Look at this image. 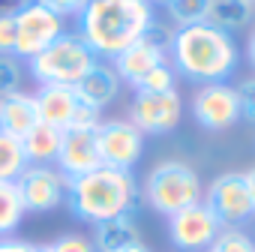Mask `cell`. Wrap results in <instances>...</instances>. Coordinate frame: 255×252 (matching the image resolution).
Here are the masks:
<instances>
[{"label": "cell", "mask_w": 255, "mask_h": 252, "mask_svg": "<svg viewBox=\"0 0 255 252\" xmlns=\"http://www.w3.org/2000/svg\"><path fill=\"white\" fill-rule=\"evenodd\" d=\"M63 33H66L63 15L42 6L39 0H24L21 9L15 12V57L33 60L39 51H45Z\"/></svg>", "instance_id": "obj_7"}, {"label": "cell", "mask_w": 255, "mask_h": 252, "mask_svg": "<svg viewBox=\"0 0 255 252\" xmlns=\"http://www.w3.org/2000/svg\"><path fill=\"white\" fill-rule=\"evenodd\" d=\"M120 87H123V81H120L117 69H114L111 63H99V60H96V63L84 72V78L75 84V93L81 96V102H87L90 108L102 111V108H108V105L120 96Z\"/></svg>", "instance_id": "obj_16"}, {"label": "cell", "mask_w": 255, "mask_h": 252, "mask_svg": "<svg viewBox=\"0 0 255 252\" xmlns=\"http://www.w3.org/2000/svg\"><path fill=\"white\" fill-rule=\"evenodd\" d=\"M96 147H99L102 165L117 168V171H132L144 153V135L129 120H120V117L117 120H99Z\"/></svg>", "instance_id": "obj_10"}, {"label": "cell", "mask_w": 255, "mask_h": 252, "mask_svg": "<svg viewBox=\"0 0 255 252\" xmlns=\"http://www.w3.org/2000/svg\"><path fill=\"white\" fill-rule=\"evenodd\" d=\"M48 249L51 252H96V246H93V240L90 237H84V234H60L54 243H48Z\"/></svg>", "instance_id": "obj_27"}, {"label": "cell", "mask_w": 255, "mask_h": 252, "mask_svg": "<svg viewBox=\"0 0 255 252\" xmlns=\"http://www.w3.org/2000/svg\"><path fill=\"white\" fill-rule=\"evenodd\" d=\"M42 6H48V9H54L57 15H81L84 12V6L90 3V0H39Z\"/></svg>", "instance_id": "obj_30"}, {"label": "cell", "mask_w": 255, "mask_h": 252, "mask_svg": "<svg viewBox=\"0 0 255 252\" xmlns=\"http://www.w3.org/2000/svg\"><path fill=\"white\" fill-rule=\"evenodd\" d=\"M168 57H171V66L195 84L225 81L237 69V45L231 33L213 27L210 21L177 27Z\"/></svg>", "instance_id": "obj_3"}, {"label": "cell", "mask_w": 255, "mask_h": 252, "mask_svg": "<svg viewBox=\"0 0 255 252\" xmlns=\"http://www.w3.org/2000/svg\"><path fill=\"white\" fill-rule=\"evenodd\" d=\"M204 204L210 207V213L219 219L222 228H240L246 219L255 216V204L246 189V177L240 171H225L213 177L204 192Z\"/></svg>", "instance_id": "obj_8"}, {"label": "cell", "mask_w": 255, "mask_h": 252, "mask_svg": "<svg viewBox=\"0 0 255 252\" xmlns=\"http://www.w3.org/2000/svg\"><path fill=\"white\" fill-rule=\"evenodd\" d=\"M0 57H15V15H0Z\"/></svg>", "instance_id": "obj_28"}, {"label": "cell", "mask_w": 255, "mask_h": 252, "mask_svg": "<svg viewBox=\"0 0 255 252\" xmlns=\"http://www.w3.org/2000/svg\"><path fill=\"white\" fill-rule=\"evenodd\" d=\"M93 63H96V54L87 48V42L78 33H63L45 51H39L33 60H27L30 75H33V81H39V87L42 84L75 87Z\"/></svg>", "instance_id": "obj_5"}, {"label": "cell", "mask_w": 255, "mask_h": 252, "mask_svg": "<svg viewBox=\"0 0 255 252\" xmlns=\"http://www.w3.org/2000/svg\"><path fill=\"white\" fill-rule=\"evenodd\" d=\"M249 18H252V3H246V0H213L207 21L225 33H234V30H243Z\"/></svg>", "instance_id": "obj_20"}, {"label": "cell", "mask_w": 255, "mask_h": 252, "mask_svg": "<svg viewBox=\"0 0 255 252\" xmlns=\"http://www.w3.org/2000/svg\"><path fill=\"white\" fill-rule=\"evenodd\" d=\"M36 246L21 237H0V252H33Z\"/></svg>", "instance_id": "obj_31"}, {"label": "cell", "mask_w": 255, "mask_h": 252, "mask_svg": "<svg viewBox=\"0 0 255 252\" xmlns=\"http://www.w3.org/2000/svg\"><path fill=\"white\" fill-rule=\"evenodd\" d=\"M36 123H39V111H36L33 93L18 90L0 99V132H6L12 138H24Z\"/></svg>", "instance_id": "obj_17"}, {"label": "cell", "mask_w": 255, "mask_h": 252, "mask_svg": "<svg viewBox=\"0 0 255 252\" xmlns=\"http://www.w3.org/2000/svg\"><path fill=\"white\" fill-rule=\"evenodd\" d=\"M15 186L27 213H48L66 201V177L51 165H27Z\"/></svg>", "instance_id": "obj_13"}, {"label": "cell", "mask_w": 255, "mask_h": 252, "mask_svg": "<svg viewBox=\"0 0 255 252\" xmlns=\"http://www.w3.org/2000/svg\"><path fill=\"white\" fill-rule=\"evenodd\" d=\"M21 78H24V69H21L18 57H0V99L9 93H18Z\"/></svg>", "instance_id": "obj_25"}, {"label": "cell", "mask_w": 255, "mask_h": 252, "mask_svg": "<svg viewBox=\"0 0 255 252\" xmlns=\"http://www.w3.org/2000/svg\"><path fill=\"white\" fill-rule=\"evenodd\" d=\"M207 252H255V240L243 228H222Z\"/></svg>", "instance_id": "obj_24"}, {"label": "cell", "mask_w": 255, "mask_h": 252, "mask_svg": "<svg viewBox=\"0 0 255 252\" xmlns=\"http://www.w3.org/2000/svg\"><path fill=\"white\" fill-rule=\"evenodd\" d=\"M24 213L27 210L21 204L18 186L9 180H0V237H12V231H18Z\"/></svg>", "instance_id": "obj_21"}, {"label": "cell", "mask_w": 255, "mask_h": 252, "mask_svg": "<svg viewBox=\"0 0 255 252\" xmlns=\"http://www.w3.org/2000/svg\"><path fill=\"white\" fill-rule=\"evenodd\" d=\"M60 138H63L60 129H54V126H48V123L39 120L33 129L21 138V147H24L27 162H30V165H51V162L57 159Z\"/></svg>", "instance_id": "obj_19"}, {"label": "cell", "mask_w": 255, "mask_h": 252, "mask_svg": "<svg viewBox=\"0 0 255 252\" xmlns=\"http://www.w3.org/2000/svg\"><path fill=\"white\" fill-rule=\"evenodd\" d=\"M252 240H255V237H252Z\"/></svg>", "instance_id": "obj_39"}, {"label": "cell", "mask_w": 255, "mask_h": 252, "mask_svg": "<svg viewBox=\"0 0 255 252\" xmlns=\"http://www.w3.org/2000/svg\"><path fill=\"white\" fill-rule=\"evenodd\" d=\"M246 54H249V63L255 66V30H252V36H249V48H246Z\"/></svg>", "instance_id": "obj_34"}, {"label": "cell", "mask_w": 255, "mask_h": 252, "mask_svg": "<svg viewBox=\"0 0 255 252\" xmlns=\"http://www.w3.org/2000/svg\"><path fill=\"white\" fill-rule=\"evenodd\" d=\"M153 6L147 0H90L78 15V36L99 57L114 60L153 24Z\"/></svg>", "instance_id": "obj_1"}, {"label": "cell", "mask_w": 255, "mask_h": 252, "mask_svg": "<svg viewBox=\"0 0 255 252\" xmlns=\"http://www.w3.org/2000/svg\"><path fill=\"white\" fill-rule=\"evenodd\" d=\"M24 0H0V15H15Z\"/></svg>", "instance_id": "obj_32"}, {"label": "cell", "mask_w": 255, "mask_h": 252, "mask_svg": "<svg viewBox=\"0 0 255 252\" xmlns=\"http://www.w3.org/2000/svg\"><path fill=\"white\" fill-rule=\"evenodd\" d=\"M27 165H30V162H27V156H24L21 138H12V135H6V132H0V180L15 183Z\"/></svg>", "instance_id": "obj_23"}, {"label": "cell", "mask_w": 255, "mask_h": 252, "mask_svg": "<svg viewBox=\"0 0 255 252\" xmlns=\"http://www.w3.org/2000/svg\"><path fill=\"white\" fill-rule=\"evenodd\" d=\"M246 3H255V0H246Z\"/></svg>", "instance_id": "obj_38"}, {"label": "cell", "mask_w": 255, "mask_h": 252, "mask_svg": "<svg viewBox=\"0 0 255 252\" xmlns=\"http://www.w3.org/2000/svg\"><path fill=\"white\" fill-rule=\"evenodd\" d=\"M54 162L66 180L96 171L102 165L99 147H96V129H66L60 138V150H57Z\"/></svg>", "instance_id": "obj_14"}, {"label": "cell", "mask_w": 255, "mask_h": 252, "mask_svg": "<svg viewBox=\"0 0 255 252\" xmlns=\"http://www.w3.org/2000/svg\"><path fill=\"white\" fill-rule=\"evenodd\" d=\"M138 243H141V237H138V225H135L132 213L114 216V219H105V222L93 225L96 252H123V249L138 246Z\"/></svg>", "instance_id": "obj_18"}, {"label": "cell", "mask_w": 255, "mask_h": 252, "mask_svg": "<svg viewBox=\"0 0 255 252\" xmlns=\"http://www.w3.org/2000/svg\"><path fill=\"white\" fill-rule=\"evenodd\" d=\"M135 90H153V93L174 90V66H171V63H159L156 69H150V72L144 75V81H141Z\"/></svg>", "instance_id": "obj_26"}, {"label": "cell", "mask_w": 255, "mask_h": 252, "mask_svg": "<svg viewBox=\"0 0 255 252\" xmlns=\"http://www.w3.org/2000/svg\"><path fill=\"white\" fill-rule=\"evenodd\" d=\"M159 63H168V48L150 42L147 36H141L138 42H132L129 48H123L117 57H114V69L120 75V81L138 87L144 81V75L150 69H156Z\"/></svg>", "instance_id": "obj_15"}, {"label": "cell", "mask_w": 255, "mask_h": 252, "mask_svg": "<svg viewBox=\"0 0 255 252\" xmlns=\"http://www.w3.org/2000/svg\"><path fill=\"white\" fill-rule=\"evenodd\" d=\"M192 117L210 132L228 129L240 120V96L237 87L216 81V84H201L192 93Z\"/></svg>", "instance_id": "obj_12"}, {"label": "cell", "mask_w": 255, "mask_h": 252, "mask_svg": "<svg viewBox=\"0 0 255 252\" xmlns=\"http://www.w3.org/2000/svg\"><path fill=\"white\" fill-rule=\"evenodd\" d=\"M237 96H240V117L255 123V78H246L237 87Z\"/></svg>", "instance_id": "obj_29"}, {"label": "cell", "mask_w": 255, "mask_h": 252, "mask_svg": "<svg viewBox=\"0 0 255 252\" xmlns=\"http://www.w3.org/2000/svg\"><path fill=\"white\" fill-rule=\"evenodd\" d=\"M147 3L153 6V3H159V6H165V3H171V0H147Z\"/></svg>", "instance_id": "obj_36"}, {"label": "cell", "mask_w": 255, "mask_h": 252, "mask_svg": "<svg viewBox=\"0 0 255 252\" xmlns=\"http://www.w3.org/2000/svg\"><path fill=\"white\" fill-rule=\"evenodd\" d=\"M144 198L156 213L174 216L183 207H192L201 201V180H198L195 168H189L186 162L165 159L150 168V174L144 180Z\"/></svg>", "instance_id": "obj_4"}, {"label": "cell", "mask_w": 255, "mask_h": 252, "mask_svg": "<svg viewBox=\"0 0 255 252\" xmlns=\"http://www.w3.org/2000/svg\"><path fill=\"white\" fill-rule=\"evenodd\" d=\"M219 231H222V225L204 201L168 216V237L183 252H207L213 246V240L219 237Z\"/></svg>", "instance_id": "obj_11"}, {"label": "cell", "mask_w": 255, "mask_h": 252, "mask_svg": "<svg viewBox=\"0 0 255 252\" xmlns=\"http://www.w3.org/2000/svg\"><path fill=\"white\" fill-rule=\"evenodd\" d=\"M210 6L213 0H171V3H165V15H168V24L192 27L210 18Z\"/></svg>", "instance_id": "obj_22"}, {"label": "cell", "mask_w": 255, "mask_h": 252, "mask_svg": "<svg viewBox=\"0 0 255 252\" xmlns=\"http://www.w3.org/2000/svg\"><path fill=\"white\" fill-rule=\"evenodd\" d=\"M123 252H150L144 243H138V246H129V249H123Z\"/></svg>", "instance_id": "obj_35"}, {"label": "cell", "mask_w": 255, "mask_h": 252, "mask_svg": "<svg viewBox=\"0 0 255 252\" xmlns=\"http://www.w3.org/2000/svg\"><path fill=\"white\" fill-rule=\"evenodd\" d=\"M243 177H246V189H249V195H252V204H255V165H252V168H249Z\"/></svg>", "instance_id": "obj_33"}, {"label": "cell", "mask_w": 255, "mask_h": 252, "mask_svg": "<svg viewBox=\"0 0 255 252\" xmlns=\"http://www.w3.org/2000/svg\"><path fill=\"white\" fill-rule=\"evenodd\" d=\"M33 252H51V249H48V246H36Z\"/></svg>", "instance_id": "obj_37"}, {"label": "cell", "mask_w": 255, "mask_h": 252, "mask_svg": "<svg viewBox=\"0 0 255 252\" xmlns=\"http://www.w3.org/2000/svg\"><path fill=\"white\" fill-rule=\"evenodd\" d=\"M33 99H36L39 120L54 126V129H60V132H66V129H96L99 126V111L90 108L87 102H81L75 87L42 84L33 93Z\"/></svg>", "instance_id": "obj_6"}, {"label": "cell", "mask_w": 255, "mask_h": 252, "mask_svg": "<svg viewBox=\"0 0 255 252\" xmlns=\"http://www.w3.org/2000/svg\"><path fill=\"white\" fill-rule=\"evenodd\" d=\"M180 114H183V99H180L177 87L162 90V93L135 90L132 105H129V123L141 135H165V132H171L180 123Z\"/></svg>", "instance_id": "obj_9"}, {"label": "cell", "mask_w": 255, "mask_h": 252, "mask_svg": "<svg viewBox=\"0 0 255 252\" xmlns=\"http://www.w3.org/2000/svg\"><path fill=\"white\" fill-rule=\"evenodd\" d=\"M138 180L132 171H117L99 165L90 174L66 180V207L75 219L99 225L114 216L135 213L138 204Z\"/></svg>", "instance_id": "obj_2"}]
</instances>
